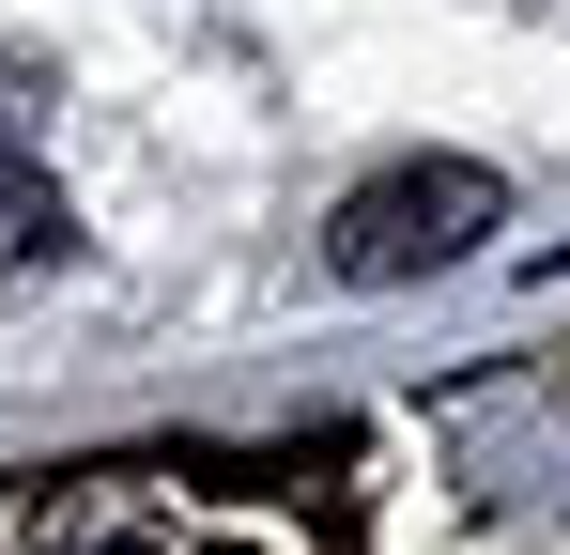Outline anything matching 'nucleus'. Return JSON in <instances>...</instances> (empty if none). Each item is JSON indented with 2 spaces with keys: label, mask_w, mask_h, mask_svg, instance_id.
Segmentation results:
<instances>
[{
  "label": "nucleus",
  "mask_w": 570,
  "mask_h": 555,
  "mask_svg": "<svg viewBox=\"0 0 570 555\" xmlns=\"http://www.w3.org/2000/svg\"><path fill=\"white\" fill-rule=\"evenodd\" d=\"M78 247V216H62V185H31L16 155H0V263H62Z\"/></svg>",
  "instance_id": "nucleus-2"
},
{
  "label": "nucleus",
  "mask_w": 570,
  "mask_h": 555,
  "mask_svg": "<svg viewBox=\"0 0 570 555\" xmlns=\"http://www.w3.org/2000/svg\"><path fill=\"white\" fill-rule=\"evenodd\" d=\"M478 232H509V185L478 171V155H401V171H371L340 216H324V278L401 293V278L478 263Z\"/></svg>",
  "instance_id": "nucleus-1"
}]
</instances>
